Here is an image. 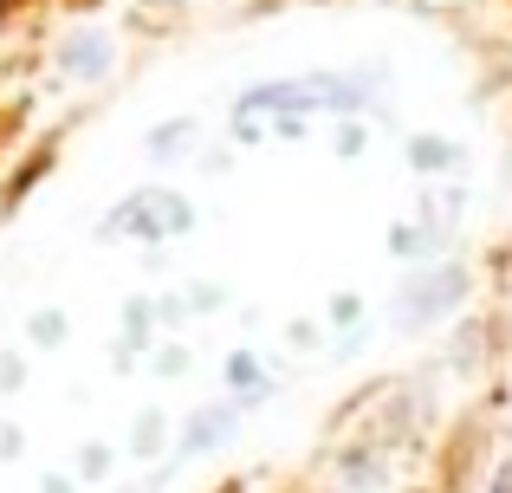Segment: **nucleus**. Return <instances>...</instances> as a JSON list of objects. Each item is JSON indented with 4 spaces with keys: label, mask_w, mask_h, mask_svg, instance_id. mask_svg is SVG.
<instances>
[{
    "label": "nucleus",
    "mask_w": 512,
    "mask_h": 493,
    "mask_svg": "<svg viewBox=\"0 0 512 493\" xmlns=\"http://www.w3.org/2000/svg\"><path fill=\"white\" fill-rule=\"evenodd\" d=\"M195 234V202L182 189H130L111 215L98 221V241H143V247H163V241H182Z\"/></svg>",
    "instance_id": "obj_2"
},
{
    "label": "nucleus",
    "mask_w": 512,
    "mask_h": 493,
    "mask_svg": "<svg viewBox=\"0 0 512 493\" xmlns=\"http://www.w3.org/2000/svg\"><path fill=\"white\" fill-rule=\"evenodd\" d=\"M487 493H512V455L493 468V481H487Z\"/></svg>",
    "instance_id": "obj_20"
},
{
    "label": "nucleus",
    "mask_w": 512,
    "mask_h": 493,
    "mask_svg": "<svg viewBox=\"0 0 512 493\" xmlns=\"http://www.w3.org/2000/svg\"><path fill=\"white\" fill-rule=\"evenodd\" d=\"M20 383H26V357H20V351H7V357H0V390L13 396Z\"/></svg>",
    "instance_id": "obj_18"
},
{
    "label": "nucleus",
    "mask_w": 512,
    "mask_h": 493,
    "mask_svg": "<svg viewBox=\"0 0 512 493\" xmlns=\"http://www.w3.org/2000/svg\"><path fill=\"white\" fill-rule=\"evenodd\" d=\"M188 370H195V351H188L182 338H169V344H150V377H156V383H182Z\"/></svg>",
    "instance_id": "obj_13"
},
{
    "label": "nucleus",
    "mask_w": 512,
    "mask_h": 493,
    "mask_svg": "<svg viewBox=\"0 0 512 493\" xmlns=\"http://www.w3.org/2000/svg\"><path fill=\"white\" fill-rule=\"evenodd\" d=\"M169 435H175V422L163 416V409H137V422H130V455H137V461H156V455H163V448H169Z\"/></svg>",
    "instance_id": "obj_9"
},
{
    "label": "nucleus",
    "mask_w": 512,
    "mask_h": 493,
    "mask_svg": "<svg viewBox=\"0 0 512 493\" xmlns=\"http://www.w3.org/2000/svg\"><path fill=\"white\" fill-rule=\"evenodd\" d=\"M402 156H409L415 176H454V169H461V143L441 137V130H415Z\"/></svg>",
    "instance_id": "obj_6"
},
{
    "label": "nucleus",
    "mask_w": 512,
    "mask_h": 493,
    "mask_svg": "<svg viewBox=\"0 0 512 493\" xmlns=\"http://www.w3.org/2000/svg\"><path fill=\"white\" fill-rule=\"evenodd\" d=\"M13 455H20V429L7 422V429H0V461H13Z\"/></svg>",
    "instance_id": "obj_21"
},
{
    "label": "nucleus",
    "mask_w": 512,
    "mask_h": 493,
    "mask_svg": "<svg viewBox=\"0 0 512 493\" xmlns=\"http://www.w3.org/2000/svg\"><path fill=\"white\" fill-rule=\"evenodd\" d=\"M65 338H72L65 305H39V312H26V344H33V351H59Z\"/></svg>",
    "instance_id": "obj_10"
},
{
    "label": "nucleus",
    "mask_w": 512,
    "mask_h": 493,
    "mask_svg": "<svg viewBox=\"0 0 512 493\" xmlns=\"http://www.w3.org/2000/svg\"><path fill=\"white\" fill-rule=\"evenodd\" d=\"M39 493H78V474H46Z\"/></svg>",
    "instance_id": "obj_19"
},
{
    "label": "nucleus",
    "mask_w": 512,
    "mask_h": 493,
    "mask_svg": "<svg viewBox=\"0 0 512 493\" xmlns=\"http://www.w3.org/2000/svg\"><path fill=\"white\" fill-rule=\"evenodd\" d=\"M480 364H487V325L467 318V325L454 331V344H448V370H454V377H474Z\"/></svg>",
    "instance_id": "obj_11"
},
{
    "label": "nucleus",
    "mask_w": 512,
    "mask_h": 493,
    "mask_svg": "<svg viewBox=\"0 0 512 493\" xmlns=\"http://www.w3.org/2000/svg\"><path fill=\"white\" fill-rule=\"evenodd\" d=\"M240 429V403L227 396V403H208L195 409V416L182 422V435H175V461H195V455H214V448H227Z\"/></svg>",
    "instance_id": "obj_4"
},
{
    "label": "nucleus",
    "mask_w": 512,
    "mask_h": 493,
    "mask_svg": "<svg viewBox=\"0 0 512 493\" xmlns=\"http://www.w3.org/2000/svg\"><path fill=\"white\" fill-rule=\"evenodd\" d=\"M331 325H338V331H357L363 325V299H357V292H331Z\"/></svg>",
    "instance_id": "obj_16"
},
{
    "label": "nucleus",
    "mask_w": 512,
    "mask_h": 493,
    "mask_svg": "<svg viewBox=\"0 0 512 493\" xmlns=\"http://www.w3.org/2000/svg\"><path fill=\"white\" fill-rule=\"evenodd\" d=\"M221 377H227V390H234V403H240V409H247V403H266V396H273V377L260 370V357H253V351H234V357L221 364Z\"/></svg>",
    "instance_id": "obj_7"
},
{
    "label": "nucleus",
    "mask_w": 512,
    "mask_h": 493,
    "mask_svg": "<svg viewBox=\"0 0 512 493\" xmlns=\"http://www.w3.org/2000/svg\"><path fill=\"white\" fill-rule=\"evenodd\" d=\"M467 292H474L467 260H428V266H415V273L396 286V299H389V331H402V338L435 331L441 318H454L467 305Z\"/></svg>",
    "instance_id": "obj_1"
},
{
    "label": "nucleus",
    "mask_w": 512,
    "mask_h": 493,
    "mask_svg": "<svg viewBox=\"0 0 512 493\" xmlns=\"http://www.w3.org/2000/svg\"><path fill=\"white\" fill-rule=\"evenodd\" d=\"M52 72H59V85H78V91L104 85L117 72V33L111 26H72V33H59Z\"/></svg>",
    "instance_id": "obj_3"
},
{
    "label": "nucleus",
    "mask_w": 512,
    "mask_h": 493,
    "mask_svg": "<svg viewBox=\"0 0 512 493\" xmlns=\"http://www.w3.org/2000/svg\"><path fill=\"white\" fill-rule=\"evenodd\" d=\"M286 344H292V351H318V325H312V318H292V325H286Z\"/></svg>",
    "instance_id": "obj_17"
},
{
    "label": "nucleus",
    "mask_w": 512,
    "mask_h": 493,
    "mask_svg": "<svg viewBox=\"0 0 512 493\" xmlns=\"http://www.w3.org/2000/svg\"><path fill=\"white\" fill-rule=\"evenodd\" d=\"M72 474H78V487H98V481H111V474H117V448H111V442H78V455H72Z\"/></svg>",
    "instance_id": "obj_12"
},
{
    "label": "nucleus",
    "mask_w": 512,
    "mask_h": 493,
    "mask_svg": "<svg viewBox=\"0 0 512 493\" xmlns=\"http://www.w3.org/2000/svg\"><path fill=\"white\" fill-rule=\"evenodd\" d=\"M227 299H234L227 286H201V279H195V286H182V305H188V318H208V312H221Z\"/></svg>",
    "instance_id": "obj_15"
},
{
    "label": "nucleus",
    "mask_w": 512,
    "mask_h": 493,
    "mask_svg": "<svg viewBox=\"0 0 512 493\" xmlns=\"http://www.w3.org/2000/svg\"><path fill=\"white\" fill-rule=\"evenodd\" d=\"M331 150H338V163H357V156L370 150V124H363V117H338V130H331Z\"/></svg>",
    "instance_id": "obj_14"
},
{
    "label": "nucleus",
    "mask_w": 512,
    "mask_h": 493,
    "mask_svg": "<svg viewBox=\"0 0 512 493\" xmlns=\"http://www.w3.org/2000/svg\"><path fill=\"white\" fill-rule=\"evenodd\" d=\"M338 493H389V455H383V442H350L344 455H338Z\"/></svg>",
    "instance_id": "obj_5"
},
{
    "label": "nucleus",
    "mask_w": 512,
    "mask_h": 493,
    "mask_svg": "<svg viewBox=\"0 0 512 493\" xmlns=\"http://www.w3.org/2000/svg\"><path fill=\"white\" fill-rule=\"evenodd\" d=\"M195 137H201L195 117H169V124H156L150 137H143V156H150V163H182V156L195 150Z\"/></svg>",
    "instance_id": "obj_8"
}]
</instances>
